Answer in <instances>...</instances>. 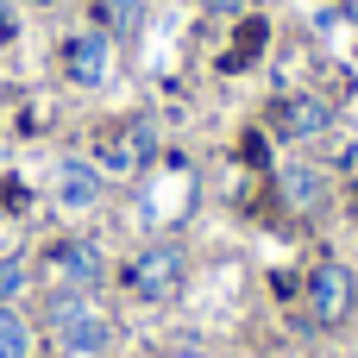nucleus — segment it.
Listing matches in <instances>:
<instances>
[{"instance_id":"1","label":"nucleus","mask_w":358,"mask_h":358,"mask_svg":"<svg viewBox=\"0 0 358 358\" xmlns=\"http://www.w3.org/2000/svg\"><path fill=\"white\" fill-rule=\"evenodd\" d=\"M44 321H50V334H57L69 352H101V346H107V334H113V321H107L82 289H57V296H50V308H44Z\"/></svg>"},{"instance_id":"2","label":"nucleus","mask_w":358,"mask_h":358,"mask_svg":"<svg viewBox=\"0 0 358 358\" xmlns=\"http://www.w3.org/2000/svg\"><path fill=\"white\" fill-rule=\"evenodd\" d=\"M126 283H132V296H145V302H170V296L189 283V252H182L176 239H157V245H145V252L126 264Z\"/></svg>"},{"instance_id":"3","label":"nucleus","mask_w":358,"mask_h":358,"mask_svg":"<svg viewBox=\"0 0 358 358\" xmlns=\"http://www.w3.org/2000/svg\"><path fill=\"white\" fill-rule=\"evenodd\" d=\"M151 157H157V132H151L145 120H120V126L101 132L94 170H101V176H138Z\"/></svg>"},{"instance_id":"4","label":"nucleus","mask_w":358,"mask_h":358,"mask_svg":"<svg viewBox=\"0 0 358 358\" xmlns=\"http://www.w3.org/2000/svg\"><path fill=\"white\" fill-rule=\"evenodd\" d=\"M44 264H50L57 289H82V296H94V289L107 283V258H101V245H88V239H57V245L44 252Z\"/></svg>"},{"instance_id":"5","label":"nucleus","mask_w":358,"mask_h":358,"mask_svg":"<svg viewBox=\"0 0 358 358\" xmlns=\"http://www.w3.org/2000/svg\"><path fill=\"white\" fill-rule=\"evenodd\" d=\"M352 302H358L352 271H346L340 258H321V264L308 271V308H315V321H321V327H340V321L352 315Z\"/></svg>"},{"instance_id":"6","label":"nucleus","mask_w":358,"mask_h":358,"mask_svg":"<svg viewBox=\"0 0 358 358\" xmlns=\"http://www.w3.org/2000/svg\"><path fill=\"white\" fill-rule=\"evenodd\" d=\"M63 76H69L76 88H101V82L113 76V44H107V31H69V38H63Z\"/></svg>"},{"instance_id":"7","label":"nucleus","mask_w":358,"mask_h":358,"mask_svg":"<svg viewBox=\"0 0 358 358\" xmlns=\"http://www.w3.org/2000/svg\"><path fill=\"white\" fill-rule=\"evenodd\" d=\"M107 195V176L94 170V157H63L57 164V201L76 214V208H94Z\"/></svg>"},{"instance_id":"8","label":"nucleus","mask_w":358,"mask_h":358,"mask_svg":"<svg viewBox=\"0 0 358 358\" xmlns=\"http://www.w3.org/2000/svg\"><path fill=\"white\" fill-rule=\"evenodd\" d=\"M334 126V107L321 101V94H289L283 107H277V132L283 138H321Z\"/></svg>"},{"instance_id":"9","label":"nucleus","mask_w":358,"mask_h":358,"mask_svg":"<svg viewBox=\"0 0 358 358\" xmlns=\"http://www.w3.org/2000/svg\"><path fill=\"white\" fill-rule=\"evenodd\" d=\"M283 195H289L296 214H315V208L327 201V176L308 170V164H289V170H283Z\"/></svg>"},{"instance_id":"10","label":"nucleus","mask_w":358,"mask_h":358,"mask_svg":"<svg viewBox=\"0 0 358 358\" xmlns=\"http://www.w3.org/2000/svg\"><path fill=\"white\" fill-rule=\"evenodd\" d=\"M0 358H31V321L13 302H0Z\"/></svg>"},{"instance_id":"11","label":"nucleus","mask_w":358,"mask_h":358,"mask_svg":"<svg viewBox=\"0 0 358 358\" xmlns=\"http://www.w3.org/2000/svg\"><path fill=\"white\" fill-rule=\"evenodd\" d=\"M101 19H107L113 38H138V25H145V0H101Z\"/></svg>"},{"instance_id":"12","label":"nucleus","mask_w":358,"mask_h":358,"mask_svg":"<svg viewBox=\"0 0 358 358\" xmlns=\"http://www.w3.org/2000/svg\"><path fill=\"white\" fill-rule=\"evenodd\" d=\"M25 289V264H0V302H19Z\"/></svg>"},{"instance_id":"13","label":"nucleus","mask_w":358,"mask_h":358,"mask_svg":"<svg viewBox=\"0 0 358 358\" xmlns=\"http://www.w3.org/2000/svg\"><path fill=\"white\" fill-rule=\"evenodd\" d=\"M208 13H245V0H201Z\"/></svg>"},{"instance_id":"14","label":"nucleus","mask_w":358,"mask_h":358,"mask_svg":"<svg viewBox=\"0 0 358 358\" xmlns=\"http://www.w3.org/2000/svg\"><path fill=\"white\" fill-rule=\"evenodd\" d=\"M6 31H13V19H6V0H0V38H6Z\"/></svg>"},{"instance_id":"15","label":"nucleus","mask_w":358,"mask_h":358,"mask_svg":"<svg viewBox=\"0 0 358 358\" xmlns=\"http://www.w3.org/2000/svg\"><path fill=\"white\" fill-rule=\"evenodd\" d=\"M31 6H63V0H31Z\"/></svg>"}]
</instances>
